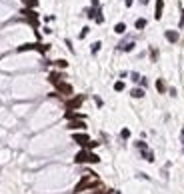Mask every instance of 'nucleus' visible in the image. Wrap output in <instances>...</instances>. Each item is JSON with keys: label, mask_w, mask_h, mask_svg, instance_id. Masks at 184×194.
Segmentation results:
<instances>
[{"label": "nucleus", "mask_w": 184, "mask_h": 194, "mask_svg": "<svg viewBox=\"0 0 184 194\" xmlns=\"http://www.w3.org/2000/svg\"><path fill=\"white\" fill-rule=\"evenodd\" d=\"M100 46H102L100 42H94V44H92V48H90V50H92V54H96L98 50H100Z\"/></svg>", "instance_id": "24"}, {"label": "nucleus", "mask_w": 184, "mask_h": 194, "mask_svg": "<svg viewBox=\"0 0 184 194\" xmlns=\"http://www.w3.org/2000/svg\"><path fill=\"white\" fill-rule=\"evenodd\" d=\"M124 4H126V6H128V8H130V6H132V4H134V0H124Z\"/></svg>", "instance_id": "29"}, {"label": "nucleus", "mask_w": 184, "mask_h": 194, "mask_svg": "<svg viewBox=\"0 0 184 194\" xmlns=\"http://www.w3.org/2000/svg\"><path fill=\"white\" fill-rule=\"evenodd\" d=\"M68 130H86V122L84 118H74V120H68Z\"/></svg>", "instance_id": "6"}, {"label": "nucleus", "mask_w": 184, "mask_h": 194, "mask_svg": "<svg viewBox=\"0 0 184 194\" xmlns=\"http://www.w3.org/2000/svg\"><path fill=\"white\" fill-rule=\"evenodd\" d=\"M118 50H122V52H130V50H134V40H124V42L118 44Z\"/></svg>", "instance_id": "8"}, {"label": "nucleus", "mask_w": 184, "mask_h": 194, "mask_svg": "<svg viewBox=\"0 0 184 194\" xmlns=\"http://www.w3.org/2000/svg\"><path fill=\"white\" fill-rule=\"evenodd\" d=\"M48 82L56 86L58 82H62V74H60V72H50L48 74Z\"/></svg>", "instance_id": "10"}, {"label": "nucleus", "mask_w": 184, "mask_h": 194, "mask_svg": "<svg viewBox=\"0 0 184 194\" xmlns=\"http://www.w3.org/2000/svg\"><path fill=\"white\" fill-rule=\"evenodd\" d=\"M18 52H26V50H38V42H28V44H22V46H18Z\"/></svg>", "instance_id": "11"}, {"label": "nucleus", "mask_w": 184, "mask_h": 194, "mask_svg": "<svg viewBox=\"0 0 184 194\" xmlns=\"http://www.w3.org/2000/svg\"><path fill=\"white\" fill-rule=\"evenodd\" d=\"M140 78H142V76H140L138 72H132V74H130V80H132V82H140Z\"/></svg>", "instance_id": "23"}, {"label": "nucleus", "mask_w": 184, "mask_h": 194, "mask_svg": "<svg viewBox=\"0 0 184 194\" xmlns=\"http://www.w3.org/2000/svg\"><path fill=\"white\" fill-rule=\"evenodd\" d=\"M140 152H142V158H144L146 162H154V152H152V150L146 148V150H140Z\"/></svg>", "instance_id": "13"}, {"label": "nucleus", "mask_w": 184, "mask_h": 194, "mask_svg": "<svg viewBox=\"0 0 184 194\" xmlns=\"http://www.w3.org/2000/svg\"><path fill=\"white\" fill-rule=\"evenodd\" d=\"M92 6H94V8H98V6H100V0H92Z\"/></svg>", "instance_id": "30"}, {"label": "nucleus", "mask_w": 184, "mask_h": 194, "mask_svg": "<svg viewBox=\"0 0 184 194\" xmlns=\"http://www.w3.org/2000/svg\"><path fill=\"white\" fill-rule=\"evenodd\" d=\"M114 90H116V92H122V90H124V82H122V80L114 82Z\"/></svg>", "instance_id": "19"}, {"label": "nucleus", "mask_w": 184, "mask_h": 194, "mask_svg": "<svg viewBox=\"0 0 184 194\" xmlns=\"http://www.w3.org/2000/svg\"><path fill=\"white\" fill-rule=\"evenodd\" d=\"M144 88H132V90H130V96L132 98H142V96H144Z\"/></svg>", "instance_id": "14"}, {"label": "nucleus", "mask_w": 184, "mask_h": 194, "mask_svg": "<svg viewBox=\"0 0 184 194\" xmlns=\"http://www.w3.org/2000/svg\"><path fill=\"white\" fill-rule=\"evenodd\" d=\"M94 20H96V24H102V22H104V16H102V12H100V10H98V12H96V16H94Z\"/></svg>", "instance_id": "20"}, {"label": "nucleus", "mask_w": 184, "mask_h": 194, "mask_svg": "<svg viewBox=\"0 0 184 194\" xmlns=\"http://www.w3.org/2000/svg\"><path fill=\"white\" fill-rule=\"evenodd\" d=\"M164 36H166V40H168V42H172V44H176V42H178V38H180V34L176 32V30H166Z\"/></svg>", "instance_id": "9"}, {"label": "nucleus", "mask_w": 184, "mask_h": 194, "mask_svg": "<svg viewBox=\"0 0 184 194\" xmlns=\"http://www.w3.org/2000/svg\"><path fill=\"white\" fill-rule=\"evenodd\" d=\"M114 32H116V34H124L126 32V24H124V22H118V24L114 26Z\"/></svg>", "instance_id": "16"}, {"label": "nucleus", "mask_w": 184, "mask_h": 194, "mask_svg": "<svg viewBox=\"0 0 184 194\" xmlns=\"http://www.w3.org/2000/svg\"><path fill=\"white\" fill-rule=\"evenodd\" d=\"M88 32H90V28H88V26H86V28H82V32H80V38H86Z\"/></svg>", "instance_id": "26"}, {"label": "nucleus", "mask_w": 184, "mask_h": 194, "mask_svg": "<svg viewBox=\"0 0 184 194\" xmlns=\"http://www.w3.org/2000/svg\"><path fill=\"white\" fill-rule=\"evenodd\" d=\"M146 24H148V22H146V18H138V20H136V22H134V26H136V28H138V30L146 28Z\"/></svg>", "instance_id": "17"}, {"label": "nucleus", "mask_w": 184, "mask_h": 194, "mask_svg": "<svg viewBox=\"0 0 184 194\" xmlns=\"http://www.w3.org/2000/svg\"><path fill=\"white\" fill-rule=\"evenodd\" d=\"M150 56H152V60H156V58H158V50L152 48V50H150Z\"/></svg>", "instance_id": "27"}, {"label": "nucleus", "mask_w": 184, "mask_h": 194, "mask_svg": "<svg viewBox=\"0 0 184 194\" xmlns=\"http://www.w3.org/2000/svg\"><path fill=\"white\" fill-rule=\"evenodd\" d=\"M74 162H76V164H98L100 158H98L94 152H90L88 148H82V150L74 156Z\"/></svg>", "instance_id": "1"}, {"label": "nucleus", "mask_w": 184, "mask_h": 194, "mask_svg": "<svg viewBox=\"0 0 184 194\" xmlns=\"http://www.w3.org/2000/svg\"><path fill=\"white\" fill-rule=\"evenodd\" d=\"M180 26H184V10H182V16H180Z\"/></svg>", "instance_id": "31"}, {"label": "nucleus", "mask_w": 184, "mask_h": 194, "mask_svg": "<svg viewBox=\"0 0 184 194\" xmlns=\"http://www.w3.org/2000/svg\"><path fill=\"white\" fill-rule=\"evenodd\" d=\"M120 136H122V138H124V140H128V138H130V130H128V128H122Z\"/></svg>", "instance_id": "21"}, {"label": "nucleus", "mask_w": 184, "mask_h": 194, "mask_svg": "<svg viewBox=\"0 0 184 194\" xmlns=\"http://www.w3.org/2000/svg\"><path fill=\"white\" fill-rule=\"evenodd\" d=\"M140 2H142V4H148V2H150V0H140Z\"/></svg>", "instance_id": "32"}, {"label": "nucleus", "mask_w": 184, "mask_h": 194, "mask_svg": "<svg viewBox=\"0 0 184 194\" xmlns=\"http://www.w3.org/2000/svg\"><path fill=\"white\" fill-rule=\"evenodd\" d=\"M182 146H184V130H182Z\"/></svg>", "instance_id": "33"}, {"label": "nucleus", "mask_w": 184, "mask_h": 194, "mask_svg": "<svg viewBox=\"0 0 184 194\" xmlns=\"http://www.w3.org/2000/svg\"><path fill=\"white\" fill-rule=\"evenodd\" d=\"M136 148H138V150H146V148H148V144H146V142H142V140H138V142H136Z\"/></svg>", "instance_id": "22"}, {"label": "nucleus", "mask_w": 184, "mask_h": 194, "mask_svg": "<svg viewBox=\"0 0 184 194\" xmlns=\"http://www.w3.org/2000/svg\"><path fill=\"white\" fill-rule=\"evenodd\" d=\"M54 88H56V94H62V96H72V92H74L72 86H70L68 82H64V80H62V82H58Z\"/></svg>", "instance_id": "5"}, {"label": "nucleus", "mask_w": 184, "mask_h": 194, "mask_svg": "<svg viewBox=\"0 0 184 194\" xmlns=\"http://www.w3.org/2000/svg\"><path fill=\"white\" fill-rule=\"evenodd\" d=\"M84 102V96L82 94H76V96H70V100L66 102V110H76V108L82 106Z\"/></svg>", "instance_id": "4"}, {"label": "nucleus", "mask_w": 184, "mask_h": 194, "mask_svg": "<svg viewBox=\"0 0 184 194\" xmlns=\"http://www.w3.org/2000/svg\"><path fill=\"white\" fill-rule=\"evenodd\" d=\"M54 64H56L58 68H66V66H68V62H66V60H56Z\"/></svg>", "instance_id": "25"}, {"label": "nucleus", "mask_w": 184, "mask_h": 194, "mask_svg": "<svg viewBox=\"0 0 184 194\" xmlns=\"http://www.w3.org/2000/svg\"><path fill=\"white\" fill-rule=\"evenodd\" d=\"M156 90H158L160 94L166 92V84H164V80H162V78H158V80H156Z\"/></svg>", "instance_id": "15"}, {"label": "nucleus", "mask_w": 184, "mask_h": 194, "mask_svg": "<svg viewBox=\"0 0 184 194\" xmlns=\"http://www.w3.org/2000/svg\"><path fill=\"white\" fill-rule=\"evenodd\" d=\"M162 10H164V0H156V14H154L156 20L162 18Z\"/></svg>", "instance_id": "12"}, {"label": "nucleus", "mask_w": 184, "mask_h": 194, "mask_svg": "<svg viewBox=\"0 0 184 194\" xmlns=\"http://www.w3.org/2000/svg\"><path fill=\"white\" fill-rule=\"evenodd\" d=\"M72 140L76 142V144H80L82 148H86L88 142H90V138H88V134H84V132H82V134H72Z\"/></svg>", "instance_id": "7"}, {"label": "nucleus", "mask_w": 184, "mask_h": 194, "mask_svg": "<svg viewBox=\"0 0 184 194\" xmlns=\"http://www.w3.org/2000/svg\"><path fill=\"white\" fill-rule=\"evenodd\" d=\"M94 186H98V178L92 174V172H88V174L82 176V180L74 186V192L80 194V192H84V190H88V188H94Z\"/></svg>", "instance_id": "2"}, {"label": "nucleus", "mask_w": 184, "mask_h": 194, "mask_svg": "<svg viewBox=\"0 0 184 194\" xmlns=\"http://www.w3.org/2000/svg\"><path fill=\"white\" fill-rule=\"evenodd\" d=\"M22 4H24L26 8H36V6H38V0H22Z\"/></svg>", "instance_id": "18"}, {"label": "nucleus", "mask_w": 184, "mask_h": 194, "mask_svg": "<svg viewBox=\"0 0 184 194\" xmlns=\"http://www.w3.org/2000/svg\"><path fill=\"white\" fill-rule=\"evenodd\" d=\"M94 102H96V106H102V100L98 96H94Z\"/></svg>", "instance_id": "28"}, {"label": "nucleus", "mask_w": 184, "mask_h": 194, "mask_svg": "<svg viewBox=\"0 0 184 194\" xmlns=\"http://www.w3.org/2000/svg\"><path fill=\"white\" fill-rule=\"evenodd\" d=\"M20 14L24 16V18H28V22L34 26V28L38 26V14L34 12V8H22V12H20Z\"/></svg>", "instance_id": "3"}]
</instances>
